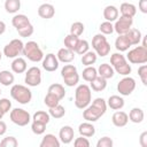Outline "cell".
I'll return each instance as SVG.
<instances>
[{
    "mask_svg": "<svg viewBox=\"0 0 147 147\" xmlns=\"http://www.w3.org/2000/svg\"><path fill=\"white\" fill-rule=\"evenodd\" d=\"M28 69V64L26 61L23 57H15L14 61L11 62V70L15 74H23Z\"/></svg>",
    "mask_w": 147,
    "mask_h": 147,
    "instance_id": "20",
    "label": "cell"
},
{
    "mask_svg": "<svg viewBox=\"0 0 147 147\" xmlns=\"http://www.w3.org/2000/svg\"><path fill=\"white\" fill-rule=\"evenodd\" d=\"M6 31V23L3 21H0V36L3 34Z\"/></svg>",
    "mask_w": 147,
    "mask_h": 147,
    "instance_id": "53",
    "label": "cell"
},
{
    "mask_svg": "<svg viewBox=\"0 0 147 147\" xmlns=\"http://www.w3.org/2000/svg\"><path fill=\"white\" fill-rule=\"evenodd\" d=\"M60 102V99L57 96H55L54 94L52 93H47L45 99H44V103L48 107V108H52V107H55L56 105H59Z\"/></svg>",
    "mask_w": 147,
    "mask_h": 147,
    "instance_id": "41",
    "label": "cell"
},
{
    "mask_svg": "<svg viewBox=\"0 0 147 147\" xmlns=\"http://www.w3.org/2000/svg\"><path fill=\"white\" fill-rule=\"evenodd\" d=\"M99 30H100V33L102 34H111L114 32V25L111 22H108V21H105L100 24L99 26Z\"/></svg>",
    "mask_w": 147,
    "mask_h": 147,
    "instance_id": "42",
    "label": "cell"
},
{
    "mask_svg": "<svg viewBox=\"0 0 147 147\" xmlns=\"http://www.w3.org/2000/svg\"><path fill=\"white\" fill-rule=\"evenodd\" d=\"M22 53L31 62H36L37 63V62L42 61V59H44V53L40 49L39 45L36 41H32V40L31 41H28L26 44H24V47H23Z\"/></svg>",
    "mask_w": 147,
    "mask_h": 147,
    "instance_id": "5",
    "label": "cell"
},
{
    "mask_svg": "<svg viewBox=\"0 0 147 147\" xmlns=\"http://www.w3.org/2000/svg\"><path fill=\"white\" fill-rule=\"evenodd\" d=\"M110 65L114 68V70L122 75V76H127L131 72V65L126 61V57L121 54V53H114L110 56Z\"/></svg>",
    "mask_w": 147,
    "mask_h": 147,
    "instance_id": "4",
    "label": "cell"
},
{
    "mask_svg": "<svg viewBox=\"0 0 147 147\" xmlns=\"http://www.w3.org/2000/svg\"><path fill=\"white\" fill-rule=\"evenodd\" d=\"M29 23H31V22H30V20L28 18V16L24 15V14H17V15H15V16L11 18V24H13V26H14L16 30L23 28L24 25H26V24H29Z\"/></svg>",
    "mask_w": 147,
    "mask_h": 147,
    "instance_id": "27",
    "label": "cell"
},
{
    "mask_svg": "<svg viewBox=\"0 0 147 147\" xmlns=\"http://www.w3.org/2000/svg\"><path fill=\"white\" fill-rule=\"evenodd\" d=\"M38 15L41 18L49 20V18H52L55 15V8H54L53 5L45 2V3H42V5L39 6V8H38Z\"/></svg>",
    "mask_w": 147,
    "mask_h": 147,
    "instance_id": "16",
    "label": "cell"
},
{
    "mask_svg": "<svg viewBox=\"0 0 147 147\" xmlns=\"http://www.w3.org/2000/svg\"><path fill=\"white\" fill-rule=\"evenodd\" d=\"M92 47L94 48L96 55L103 57L110 53V44L102 33H98L92 38Z\"/></svg>",
    "mask_w": 147,
    "mask_h": 147,
    "instance_id": "6",
    "label": "cell"
},
{
    "mask_svg": "<svg viewBox=\"0 0 147 147\" xmlns=\"http://www.w3.org/2000/svg\"><path fill=\"white\" fill-rule=\"evenodd\" d=\"M48 114H49L51 117H53V118H55V119H57V118H62V117L65 115V109H64L63 106H61V105L59 103V105H56L55 107L49 108Z\"/></svg>",
    "mask_w": 147,
    "mask_h": 147,
    "instance_id": "36",
    "label": "cell"
},
{
    "mask_svg": "<svg viewBox=\"0 0 147 147\" xmlns=\"http://www.w3.org/2000/svg\"><path fill=\"white\" fill-rule=\"evenodd\" d=\"M133 24V18L132 17H126V16H122L119 18H117L115 21L114 24V31L117 32L118 34H125Z\"/></svg>",
    "mask_w": 147,
    "mask_h": 147,
    "instance_id": "12",
    "label": "cell"
},
{
    "mask_svg": "<svg viewBox=\"0 0 147 147\" xmlns=\"http://www.w3.org/2000/svg\"><path fill=\"white\" fill-rule=\"evenodd\" d=\"M91 83V88L94 91V92H101V91H103L106 87H107V79H105V78H102L101 76H96L92 82H90Z\"/></svg>",
    "mask_w": 147,
    "mask_h": 147,
    "instance_id": "29",
    "label": "cell"
},
{
    "mask_svg": "<svg viewBox=\"0 0 147 147\" xmlns=\"http://www.w3.org/2000/svg\"><path fill=\"white\" fill-rule=\"evenodd\" d=\"M75 138V131L74 129L70 126V125H64L60 129V132H59V140L64 144V145H68L70 144Z\"/></svg>",
    "mask_w": 147,
    "mask_h": 147,
    "instance_id": "14",
    "label": "cell"
},
{
    "mask_svg": "<svg viewBox=\"0 0 147 147\" xmlns=\"http://www.w3.org/2000/svg\"><path fill=\"white\" fill-rule=\"evenodd\" d=\"M107 111V102L102 98H96L93 100L92 105H88L84 108L83 117L87 122H96L101 116H103Z\"/></svg>",
    "mask_w": 147,
    "mask_h": 147,
    "instance_id": "1",
    "label": "cell"
},
{
    "mask_svg": "<svg viewBox=\"0 0 147 147\" xmlns=\"http://www.w3.org/2000/svg\"><path fill=\"white\" fill-rule=\"evenodd\" d=\"M0 94H1V90H0Z\"/></svg>",
    "mask_w": 147,
    "mask_h": 147,
    "instance_id": "56",
    "label": "cell"
},
{
    "mask_svg": "<svg viewBox=\"0 0 147 147\" xmlns=\"http://www.w3.org/2000/svg\"><path fill=\"white\" fill-rule=\"evenodd\" d=\"M6 131H7V125H6V123H5L2 119H0V136H3V134L6 133Z\"/></svg>",
    "mask_w": 147,
    "mask_h": 147,
    "instance_id": "52",
    "label": "cell"
},
{
    "mask_svg": "<svg viewBox=\"0 0 147 147\" xmlns=\"http://www.w3.org/2000/svg\"><path fill=\"white\" fill-rule=\"evenodd\" d=\"M126 59L132 64H144L147 62V48L144 46H137L129 51Z\"/></svg>",
    "mask_w": 147,
    "mask_h": 147,
    "instance_id": "7",
    "label": "cell"
},
{
    "mask_svg": "<svg viewBox=\"0 0 147 147\" xmlns=\"http://www.w3.org/2000/svg\"><path fill=\"white\" fill-rule=\"evenodd\" d=\"M9 116H10V121L18 126H25L31 122L30 114L22 108H14L13 110H10Z\"/></svg>",
    "mask_w": 147,
    "mask_h": 147,
    "instance_id": "9",
    "label": "cell"
},
{
    "mask_svg": "<svg viewBox=\"0 0 147 147\" xmlns=\"http://www.w3.org/2000/svg\"><path fill=\"white\" fill-rule=\"evenodd\" d=\"M48 93L54 94V95L57 96L60 100H62V99L65 96V90H64V87H63L61 84H59V83H55V84L49 85V87H48Z\"/></svg>",
    "mask_w": 147,
    "mask_h": 147,
    "instance_id": "30",
    "label": "cell"
},
{
    "mask_svg": "<svg viewBox=\"0 0 147 147\" xmlns=\"http://www.w3.org/2000/svg\"><path fill=\"white\" fill-rule=\"evenodd\" d=\"M82 76H83V79L85 80V82H92L96 76H98V70L93 67V65H88V67H86L84 70H83V72H82Z\"/></svg>",
    "mask_w": 147,
    "mask_h": 147,
    "instance_id": "33",
    "label": "cell"
},
{
    "mask_svg": "<svg viewBox=\"0 0 147 147\" xmlns=\"http://www.w3.org/2000/svg\"><path fill=\"white\" fill-rule=\"evenodd\" d=\"M62 78H63L64 84H65L67 86H69V87H72V86H75V85H77L78 82H79V75H78L77 71H76V72H72V74H70V75H67V76H64V77H62Z\"/></svg>",
    "mask_w": 147,
    "mask_h": 147,
    "instance_id": "38",
    "label": "cell"
},
{
    "mask_svg": "<svg viewBox=\"0 0 147 147\" xmlns=\"http://www.w3.org/2000/svg\"><path fill=\"white\" fill-rule=\"evenodd\" d=\"M90 141L87 140L86 137H83L80 136L79 138H76L75 141H74V146L75 147H90Z\"/></svg>",
    "mask_w": 147,
    "mask_h": 147,
    "instance_id": "48",
    "label": "cell"
},
{
    "mask_svg": "<svg viewBox=\"0 0 147 147\" xmlns=\"http://www.w3.org/2000/svg\"><path fill=\"white\" fill-rule=\"evenodd\" d=\"M23 47H24V44L21 39H13L3 47L2 53L8 59H15L22 53Z\"/></svg>",
    "mask_w": 147,
    "mask_h": 147,
    "instance_id": "8",
    "label": "cell"
},
{
    "mask_svg": "<svg viewBox=\"0 0 147 147\" xmlns=\"http://www.w3.org/2000/svg\"><path fill=\"white\" fill-rule=\"evenodd\" d=\"M16 31L18 32V34H20L21 37L26 38V37L32 36V33H33V25H32L31 23H29V24L24 25L23 28H21V29H18V30H16Z\"/></svg>",
    "mask_w": 147,
    "mask_h": 147,
    "instance_id": "45",
    "label": "cell"
},
{
    "mask_svg": "<svg viewBox=\"0 0 147 147\" xmlns=\"http://www.w3.org/2000/svg\"><path fill=\"white\" fill-rule=\"evenodd\" d=\"M96 70H98V75L101 76V77L105 78V79L113 78V77H114V74H115L114 68H113L110 64H108V63H102V64H100Z\"/></svg>",
    "mask_w": 147,
    "mask_h": 147,
    "instance_id": "23",
    "label": "cell"
},
{
    "mask_svg": "<svg viewBox=\"0 0 147 147\" xmlns=\"http://www.w3.org/2000/svg\"><path fill=\"white\" fill-rule=\"evenodd\" d=\"M111 122H113V124H114L115 126H117V127H123V126H125V125L127 124V122H129V116H127V114H126L125 111H122V110L119 109V110H117V111H115V113L113 114V116H111Z\"/></svg>",
    "mask_w": 147,
    "mask_h": 147,
    "instance_id": "15",
    "label": "cell"
},
{
    "mask_svg": "<svg viewBox=\"0 0 147 147\" xmlns=\"http://www.w3.org/2000/svg\"><path fill=\"white\" fill-rule=\"evenodd\" d=\"M107 106L114 110H119L124 107V99L119 95H110L107 101Z\"/></svg>",
    "mask_w": 147,
    "mask_h": 147,
    "instance_id": "26",
    "label": "cell"
},
{
    "mask_svg": "<svg viewBox=\"0 0 147 147\" xmlns=\"http://www.w3.org/2000/svg\"><path fill=\"white\" fill-rule=\"evenodd\" d=\"M118 14H119V11H118L117 7H115V6H113V5H108V6H106L105 9H103V17H105V20L108 21V22H114V21H116V20L118 18Z\"/></svg>",
    "mask_w": 147,
    "mask_h": 147,
    "instance_id": "19",
    "label": "cell"
},
{
    "mask_svg": "<svg viewBox=\"0 0 147 147\" xmlns=\"http://www.w3.org/2000/svg\"><path fill=\"white\" fill-rule=\"evenodd\" d=\"M113 145H114V141L109 137H102L96 142V147H113Z\"/></svg>",
    "mask_w": 147,
    "mask_h": 147,
    "instance_id": "47",
    "label": "cell"
},
{
    "mask_svg": "<svg viewBox=\"0 0 147 147\" xmlns=\"http://www.w3.org/2000/svg\"><path fill=\"white\" fill-rule=\"evenodd\" d=\"M87 51H90V44H88V41L85 40V39H79L74 52H75L76 54L83 55V54H85Z\"/></svg>",
    "mask_w": 147,
    "mask_h": 147,
    "instance_id": "39",
    "label": "cell"
},
{
    "mask_svg": "<svg viewBox=\"0 0 147 147\" xmlns=\"http://www.w3.org/2000/svg\"><path fill=\"white\" fill-rule=\"evenodd\" d=\"M21 8V0H6L5 1V9L9 14H15Z\"/></svg>",
    "mask_w": 147,
    "mask_h": 147,
    "instance_id": "34",
    "label": "cell"
},
{
    "mask_svg": "<svg viewBox=\"0 0 147 147\" xmlns=\"http://www.w3.org/2000/svg\"><path fill=\"white\" fill-rule=\"evenodd\" d=\"M96 59H98V55L95 52H92V51H87L85 54L82 55V63L85 65V67H88V65H92L96 62Z\"/></svg>",
    "mask_w": 147,
    "mask_h": 147,
    "instance_id": "32",
    "label": "cell"
},
{
    "mask_svg": "<svg viewBox=\"0 0 147 147\" xmlns=\"http://www.w3.org/2000/svg\"><path fill=\"white\" fill-rule=\"evenodd\" d=\"M24 82L28 86L36 87L41 83V70L38 67H31L25 71Z\"/></svg>",
    "mask_w": 147,
    "mask_h": 147,
    "instance_id": "10",
    "label": "cell"
},
{
    "mask_svg": "<svg viewBox=\"0 0 147 147\" xmlns=\"http://www.w3.org/2000/svg\"><path fill=\"white\" fill-rule=\"evenodd\" d=\"M1 59H2V52L0 51V61H1Z\"/></svg>",
    "mask_w": 147,
    "mask_h": 147,
    "instance_id": "55",
    "label": "cell"
},
{
    "mask_svg": "<svg viewBox=\"0 0 147 147\" xmlns=\"http://www.w3.org/2000/svg\"><path fill=\"white\" fill-rule=\"evenodd\" d=\"M136 88V80L130 76L123 77L117 84V91L121 95H130Z\"/></svg>",
    "mask_w": 147,
    "mask_h": 147,
    "instance_id": "11",
    "label": "cell"
},
{
    "mask_svg": "<svg viewBox=\"0 0 147 147\" xmlns=\"http://www.w3.org/2000/svg\"><path fill=\"white\" fill-rule=\"evenodd\" d=\"M84 30H85V26L82 22H74L70 26V33L74 36H77V37L82 36Z\"/></svg>",
    "mask_w": 147,
    "mask_h": 147,
    "instance_id": "40",
    "label": "cell"
},
{
    "mask_svg": "<svg viewBox=\"0 0 147 147\" xmlns=\"http://www.w3.org/2000/svg\"><path fill=\"white\" fill-rule=\"evenodd\" d=\"M92 101L91 87L86 84H80L75 91V106L79 109L86 108Z\"/></svg>",
    "mask_w": 147,
    "mask_h": 147,
    "instance_id": "2",
    "label": "cell"
},
{
    "mask_svg": "<svg viewBox=\"0 0 147 147\" xmlns=\"http://www.w3.org/2000/svg\"><path fill=\"white\" fill-rule=\"evenodd\" d=\"M10 109H11V102H10L8 99H6V98L0 99V110H1L3 114H6V113H8Z\"/></svg>",
    "mask_w": 147,
    "mask_h": 147,
    "instance_id": "49",
    "label": "cell"
},
{
    "mask_svg": "<svg viewBox=\"0 0 147 147\" xmlns=\"http://www.w3.org/2000/svg\"><path fill=\"white\" fill-rule=\"evenodd\" d=\"M3 115H5V114H3V113H2L1 110H0V119H2V117H3Z\"/></svg>",
    "mask_w": 147,
    "mask_h": 147,
    "instance_id": "54",
    "label": "cell"
},
{
    "mask_svg": "<svg viewBox=\"0 0 147 147\" xmlns=\"http://www.w3.org/2000/svg\"><path fill=\"white\" fill-rule=\"evenodd\" d=\"M10 95L11 98L17 101L21 105H28L32 99V92L28 86L15 84L10 88Z\"/></svg>",
    "mask_w": 147,
    "mask_h": 147,
    "instance_id": "3",
    "label": "cell"
},
{
    "mask_svg": "<svg viewBox=\"0 0 147 147\" xmlns=\"http://www.w3.org/2000/svg\"><path fill=\"white\" fill-rule=\"evenodd\" d=\"M119 11L122 16H126V17H134V15L137 14V7L133 3L130 2H123L119 7Z\"/></svg>",
    "mask_w": 147,
    "mask_h": 147,
    "instance_id": "24",
    "label": "cell"
},
{
    "mask_svg": "<svg viewBox=\"0 0 147 147\" xmlns=\"http://www.w3.org/2000/svg\"><path fill=\"white\" fill-rule=\"evenodd\" d=\"M79 40V37L77 36H74L71 33H69L68 36L64 37V40H63V44H64V47L68 48V49H71V51H75L76 46H77V42Z\"/></svg>",
    "mask_w": 147,
    "mask_h": 147,
    "instance_id": "35",
    "label": "cell"
},
{
    "mask_svg": "<svg viewBox=\"0 0 147 147\" xmlns=\"http://www.w3.org/2000/svg\"><path fill=\"white\" fill-rule=\"evenodd\" d=\"M125 37H126L127 40L130 41L131 46H133V45H139V42L141 41L142 34H141L140 30L134 29V28H131V29L125 33Z\"/></svg>",
    "mask_w": 147,
    "mask_h": 147,
    "instance_id": "21",
    "label": "cell"
},
{
    "mask_svg": "<svg viewBox=\"0 0 147 147\" xmlns=\"http://www.w3.org/2000/svg\"><path fill=\"white\" fill-rule=\"evenodd\" d=\"M127 116H129V119H130L132 123H136V124L141 123V122L144 121V118H145L144 110H142L141 108H138V107L132 108V109L130 110V113H129Z\"/></svg>",
    "mask_w": 147,
    "mask_h": 147,
    "instance_id": "25",
    "label": "cell"
},
{
    "mask_svg": "<svg viewBox=\"0 0 147 147\" xmlns=\"http://www.w3.org/2000/svg\"><path fill=\"white\" fill-rule=\"evenodd\" d=\"M42 68L48 72L55 71L59 68V60H57L56 55L53 54V53H48L46 56H44V59H42Z\"/></svg>",
    "mask_w": 147,
    "mask_h": 147,
    "instance_id": "13",
    "label": "cell"
},
{
    "mask_svg": "<svg viewBox=\"0 0 147 147\" xmlns=\"http://www.w3.org/2000/svg\"><path fill=\"white\" fill-rule=\"evenodd\" d=\"M115 47L119 52H125L131 47V44L125 37V34H118V37L115 40Z\"/></svg>",
    "mask_w": 147,
    "mask_h": 147,
    "instance_id": "28",
    "label": "cell"
},
{
    "mask_svg": "<svg viewBox=\"0 0 147 147\" xmlns=\"http://www.w3.org/2000/svg\"><path fill=\"white\" fill-rule=\"evenodd\" d=\"M18 145V141L15 137L13 136H9V137H6L3 138L1 141H0V146L1 147H16Z\"/></svg>",
    "mask_w": 147,
    "mask_h": 147,
    "instance_id": "44",
    "label": "cell"
},
{
    "mask_svg": "<svg viewBox=\"0 0 147 147\" xmlns=\"http://www.w3.org/2000/svg\"><path fill=\"white\" fill-rule=\"evenodd\" d=\"M139 144L141 145V147H147V131H144V132L140 134Z\"/></svg>",
    "mask_w": 147,
    "mask_h": 147,
    "instance_id": "50",
    "label": "cell"
},
{
    "mask_svg": "<svg viewBox=\"0 0 147 147\" xmlns=\"http://www.w3.org/2000/svg\"><path fill=\"white\" fill-rule=\"evenodd\" d=\"M60 145H61V141L52 133L45 134L40 142V147H60Z\"/></svg>",
    "mask_w": 147,
    "mask_h": 147,
    "instance_id": "22",
    "label": "cell"
},
{
    "mask_svg": "<svg viewBox=\"0 0 147 147\" xmlns=\"http://www.w3.org/2000/svg\"><path fill=\"white\" fill-rule=\"evenodd\" d=\"M56 57L59 60V62H62V63H70L75 60V52L71 51V49H68L65 47L63 48H60L57 54H56Z\"/></svg>",
    "mask_w": 147,
    "mask_h": 147,
    "instance_id": "17",
    "label": "cell"
},
{
    "mask_svg": "<svg viewBox=\"0 0 147 147\" xmlns=\"http://www.w3.org/2000/svg\"><path fill=\"white\" fill-rule=\"evenodd\" d=\"M78 132H79L80 136L86 137V138H90V137H93L95 134V127H94V125L91 122H87L86 121V122L79 124Z\"/></svg>",
    "mask_w": 147,
    "mask_h": 147,
    "instance_id": "18",
    "label": "cell"
},
{
    "mask_svg": "<svg viewBox=\"0 0 147 147\" xmlns=\"http://www.w3.org/2000/svg\"><path fill=\"white\" fill-rule=\"evenodd\" d=\"M138 7L142 14H147V0H139Z\"/></svg>",
    "mask_w": 147,
    "mask_h": 147,
    "instance_id": "51",
    "label": "cell"
},
{
    "mask_svg": "<svg viewBox=\"0 0 147 147\" xmlns=\"http://www.w3.org/2000/svg\"><path fill=\"white\" fill-rule=\"evenodd\" d=\"M32 119L36 121V122H40V123H44V124H48L49 123V119H51V116L48 113L44 111V110H38L33 114L32 116Z\"/></svg>",
    "mask_w": 147,
    "mask_h": 147,
    "instance_id": "37",
    "label": "cell"
},
{
    "mask_svg": "<svg viewBox=\"0 0 147 147\" xmlns=\"http://www.w3.org/2000/svg\"><path fill=\"white\" fill-rule=\"evenodd\" d=\"M15 80L14 74H11L9 70H2L0 71V84L3 86H9L13 85Z\"/></svg>",
    "mask_w": 147,
    "mask_h": 147,
    "instance_id": "31",
    "label": "cell"
},
{
    "mask_svg": "<svg viewBox=\"0 0 147 147\" xmlns=\"http://www.w3.org/2000/svg\"><path fill=\"white\" fill-rule=\"evenodd\" d=\"M31 130H32V132H33L34 134L40 136V134H42V133L46 131V124L33 121L32 124H31Z\"/></svg>",
    "mask_w": 147,
    "mask_h": 147,
    "instance_id": "43",
    "label": "cell"
},
{
    "mask_svg": "<svg viewBox=\"0 0 147 147\" xmlns=\"http://www.w3.org/2000/svg\"><path fill=\"white\" fill-rule=\"evenodd\" d=\"M138 75L141 79V83L144 85H147V65L145 63L138 68Z\"/></svg>",
    "mask_w": 147,
    "mask_h": 147,
    "instance_id": "46",
    "label": "cell"
}]
</instances>
